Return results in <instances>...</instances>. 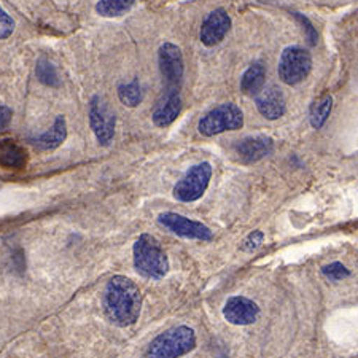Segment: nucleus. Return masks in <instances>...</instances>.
<instances>
[{"instance_id":"obj_1","label":"nucleus","mask_w":358,"mask_h":358,"mask_svg":"<svg viewBox=\"0 0 358 358\" xmlns=\"http://www.w3.org/2000/svg\"><path fill=\"white\" fill-rule=\"evenodd\" d=\"M103 306H106L107 317L115 325H134L142 309L141 290L128 277L115 275L107 284Z\"/></svg>"},{"instance_id":"obj_2","label":"nucleus","mask_w":358,"mask_h":358,"mask_svg":"<svg viewBox=\"0 0 358 358\" xmlns=\"http://www.w3.org/2000/svg\"><path fill=\"white\" fill-rule=\"evenodd\" d=\"M134 268L141 275L147 279L159 280L169 273V258L152 234H142L136 241L134 248Z\"/></svg>"},{"instance_id":"obj_3","label":"nucleus","mask_w":358,"mask_h":358,"mask_svg":"<svg viewBox=\"0 0 358 358\" xmlns=\"http://www.w3.org/2000/svg\"><path fill=\"white\" fill-rule=\"evenodd\" d=\"M196 348V334L189 327H174L152 341L145 358H180Z\"/></svg>"},{"instance_id":"obj_4","label":"nucleus","mask_w":358,"mask_h":358,"mask_svg":"<svg viewBox=\"0 0 358 358\" xmlns=\"http://www.w3.org/2000/svg\"><path fill=\"white\" fill-rule=\"evenodd\" d=\"M244 126V113L233 102L212 108L199 120L198 131L204 137H213L227 131H238Z\"/></svg>"},{"instance_id":"obj_5","label":"nucleus","mask_w":358,"mask_h":358,"mask_svg":"<svg viewBox=\"0 0 358 358\" xmlns=\"http://www.w3.org/2000/svg\"><path fill=\"white\" fill-rule=\"evenodd\" d=\"M313 69V57L308 50L301 48V46H287L282 51L279 66H277V72H279V78L288 86H294L304 82L310 73Z\"/></svg>"},{"instance_id":"obj_6","label":"nucleus","mask_w":358,"mask_h":358,"mask_svg":"<svg viewBox=\"0 0 358 358\" xmlns=\"http://www.w3.org/2000/svg\"><path fill=\"white\" fill-rule=\"evenodd\" d=\"M212 178V166L199 163L189 167L174 187V198L180 202H194L204 196Z\"/></svg>"},{"instance_id":"obj_7","label":"nucleus","mask_w":358,"mask_h":358,"mask_svg":"<svg viewBox=\"0 0 358 358\" xmlns=\"http://www.w3.org/2000/svg\"><path fill=\"white\" fill-rule=\"evenodd\" d=\"M90 126L99 142V145L108 147L115 137V126H117V117L108 108L101 96H94L90 102Z\"/></svg>"},{"instance_id":"obj_8","label":"nucleus","mask_w":358,"mask_h":358,"mask_svg":"<svg viewBox=\"0 0 358 358\" xmlns=\"http://www.w3.org/2000/svg\"><path fill=\"white\" fill-rule=\"evenodd\" d=\"M159 224H163L172 233L180 236L183 239H196V241H212L213 234L209 227L201 222L189 220V218L180 215L176 212H164L158 217Z\"/></svg>"},{"instance_id":"obj_9","label":"nucleus","mask_w":358,"mask_h":358,"mask_svg":"<svg viewBox=\"0 0 358 358\" xmlns=\"http://www.w3.org/2000/svg\"><path fill=\"white\" fill-rule=\"evenodd\" d=\"M158 64L159 72L163 75L164 82L169 88L182 82L183 78V55L177 45L166 42L159 46L158 50Z\"/></svg>"},{"instance_id":"obj_10","label":"nucleus","mask_w":358,"mask_h":358,"mask_svg":"<svg viewBox=\"0 0 358 358\" xmlns=\"http://www.w3.org/2000/svg\"><path fill=\"white\" fill-rule=\"evenodd\" d=\"M274 152V142L268 136H248L233 145V153L241 163L252 164L269 157Z\"/></svg>"},{"instance_id":"obj_11","label":"nucleus","mask_w":358,"mask_h":358,"mask_svg":"<svg viewBox=\"0 0 358 358\" xmlns=\"http://www.w3.org/2000/svg\"><path fill=\"white\" fill-rule=\"evenodd\" d=\"M223 317L231 325L245 327L255 323L259 317V308L257 303L245 296L229 298L223 308Z\"/></svg>"},{"instance_id":"obj_12","label":"nucleus","mask_w":358,"mask_h":358,"mask_svg":"<svg viewBox=\"0 0 358 358\" xmlns=\"http://www.w3.org/2000/svg\"><path fill=\"white\" fill-rule=\"evenodd\" d=\"M255 106L262 117L266 120H279L287 112V102L285 96L279 86L269 85L258 92L255 96Z\"/></svg>"},{"instance_id":"obj_13","label":"nucleus","mask_w":358,"mask_h":358,"mask_svg":"<svg viewBox=\"0 0 358 358\" xmlns=\"http://www.w3.org/2000/svg\"><path fill=\"white\" fill-rule=\"evenodd\" d=\"M231 29V18L223 8L213 10L212 13L207 15L201 26V42L206 46H215L227 37V34Z\"/></svg>"},{"instance_id":"obj_14","label":"nucleus","mask_w":358,"mask_h":358,"mask_svg":"<svg viewBox=\"0 0 358 358\" xmlns=\"http://www.w3.org/2000/svg\"><path fill=\"white\" fill-rule=\"evenodd\" d=\"M180 112L182 97L178 94L177 88H169L161 96L157 106H155L152 112V120L155 126H158V128H167V126L174 123Z\"/></svg>"},{"instance_id":"obj_15","label":"nucleus","mask_w":358,"mask_h":358,"mask_svg":"<svg viewBox=\"0 0 358 358\" xmlns=\"http://www.w3.org/2000/svg\"><path fill=\"white\" fill-rule=\"evenodd\" d=\"M27 152L11 138L0 141V166L5 169H24Z\"/></svg>"},{"instance_id":"obj_16","label":"nucleus","mask_w":358,"mask_h":358,"mask_svg":"<svg viewBox=\"0 0 358 358\" xmlns=\"http://www.w3.org/2000/svg\"><path fill=\"white\" fill-rule=\"evenodd\" d=\"M67 138V121L62 115H57L51 128L43 132L36 141V145L40 150H55L61 147Z\"/></svg>"},{"instance_id":"obj_17","label":"nucleus","mask_w":358,"mask_h":358,"mask_svg":"<svg viewBox=\"0 0 358 358\" xmlns=\"http://www.w3.org/2000/svg\"><path fill=\"white\" fill-rule=\"evenodd\" d=\"M266 82V69L262 62H253L241 77V91L247 96H257L264 88Z\"/></svg>"},{"instance_id":"obj_18","label":"nucleus","mask_w":358,"mask_h":358,"mask_svg":"<svg viewBox=\"0 0 358 358\" xmlns=\"http://www.w3.org/2000/svg\"><path fill=\"white\" fill-rule=\"evenodd\" d=\"M333 108V97L330 94L322 96L319 101H315L309 108V121L314 129H322L325 126L327 120L330 118Z\"/></svg>"},{"instance_id":"obj_19","label":"nucleus","mask_w":358,"mask_h":358,"mask_svg":"<svg viewBox=\"0 0 358 358\" xmlns=\"http://www.w3.org/2000/svg\"><path fill=\"white\" fill-rule=\"evenodd\" d=\"M134 3L136 0H99L96 3V11L103 18H118L129 11Z\"/></svg>"},{"instance_id":"obj_20","label":"nucleus","mask_w":358,"mask_h":358,"mask_svg":"<svg viewBox=\"0 0 358 358\" xmlns=\"http://www.w3.org/2000/svg\"><path fill=\"white\" fill-rule=\"evenodd\" d=\"M118 97H120V102L123 103V106L129 107V108L137 107L143 99V91H142L141 83H138L137 80H134V82H131V83L120 85L118 86Z\"/></svg>"},{"instance_id":"obj_21","label":"nucleus","mask_w":358,"mask_h":358,"mask_svg":"<svg viewBox=\"0 0 358 358\" xmlns=\"http://www.w3.org/2000/svg\"><path fill=\"white\" fill-rule=\"evenodd\" d=\"M36 73H37V78L46 86H59L61 80H59V75H57V71L55 69V66L51 64L48 59H45V57H40L37 61V66H36Z\"/></svg>"},{"instance_id":"obj_22","label":"nucleus","mask_w":358,"mask_h":358,"mask_svg":"<svg viewBox=\"0 0 358 358\" xmlns=\"http://www.w3.org/2000/svg\"><path fill=\"white\" fill-rule=\"evenodd\" d=\"M322 273L323 275L327 277L328 280H333V282H338V280H343V279H348L350 275V271L344 266L343 263H331V264H327V266L322 268Z\"/></svg>"},{"instance_id":"obj_23","label":"nucleus","mask_w":358,"mask_h":358,"mask_svg":"<svg viewBox=\"0 0 358 358\" xmlns=\"http://www.w3.org/2000/svg\"><path fill=\"white\" fill-rule=\"evenodd\" d=\"M15 20L5 11L2 7H0V40L8 38L11 34L15 32Z\"/></svg>"},{"instance_id":"obj_24","label":"nucleus","mask_w":358,"mask_h":358,"mask_svg":"<svg viewBox=\"0 0 358 358\" xmlns=\"http://www.w3.org/2000/svg\"><path fill=\"white\" fill-rule=\"evenodd\" d=\"M263 241H264V234H263V231H259V229H257V231H253V233H250L245 238V241L242 242V245H241V248L244 252H255L257 248H259V245L263 244Z\"/></svg>"},{"instance_id":"obj_25","label":"nucleus","mask_w":358,"mask_h":358,"mask_svg":"<svg viewBox=\"0 0 358 358\" xmlns=\"http://www.w3.org/2000/svg\"><path fill=\"white\" fill-rule=\"evenodd\" d=\"M293 15H294V18H296L303 24L304 31H306V38H308V43L310 46H315L317 45V38H319V36H317V31H315V27H314L313 22H310L309 18H306V16L301 15V13H293Z\"/></svg>"},{"instance_id":"obj_26","label":"nucleus","mask_w":358,"mask_h":358,"mask_svg":"<svg viewBox=\"0 0 358 358\" xmlns=\"http://www.w3.org/2000/svg\"><path fill=\"white\" fill-rule=\"evenodd\" d=\"M11 117H13V112L7 106H0V132L5 131L11 123Z\"/></svg>"},{"instance_id":"obj_27","label":"nucleus","mask_w":358,"mask_h":358,"mask_svg":"<svg viewBox=\"0 0 358 358\" xmlns=\"http://www.w3.org/2000/svg\"><path fill=\"white\" fill-rule=\"evenodd\" d=\"M259 2H268V0H259Z\"/></svg>"}]
</instances>
